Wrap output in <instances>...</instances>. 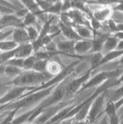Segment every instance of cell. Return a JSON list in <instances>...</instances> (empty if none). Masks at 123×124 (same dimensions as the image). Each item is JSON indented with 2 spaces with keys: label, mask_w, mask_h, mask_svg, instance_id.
<instances>
[{
  "label": "cell",
  "mask_w": 123,
  "mask_h": 124,
  "mask_svg": "<svg viewBox=\"0 0 123 124\" xmlns=\"http://www.w3.org/2000/svg\"><path fill=\"white\" fill-rule=\"evenodd\" d=\"M113 10H117V11H120L123 13V1L118 3V5L113 8Z\"/></svg>",
  "instance_id": "cell-37"
},
{
  "label": "cell",
  "mask_w": 123,
  "mask_h": 124,
  "mask_svg": "<svg viewBox=\"0 0 123 124\" xmlns=\"http://www.w3.org/2000/svg\"><path fill=\"white\" fill-rule=\"evenodd\" d=\"M13 38L14 41L21 45L23 42L30 41L27 31L24 28H15L13 34Z\"/></svg>",
  "instance_id": "cell-12"
},
{
  "label": "cell",
  "mask_w": 123,
  "mask_h": 124,
  "mask_svg": "<svg viewBox=\"0 0 123 124\" xmlns=\"http://www.w3.org/2000/svg\"><path fill=\"white\" fill-rule=\"evenodd\" d=\"M119 62H120V64L123 66V55L121 56V59H120V61H119Z\"/></svg>",
  "instance_id": "cell-43"
},
{
  "label": "cell",
  "mask_w": 123,
  "mask_h": 124,
  "mask_svg": "<svg viewBox=\"0 0 123 124\" xmlns=\"http://www.w3.org/2000/svg\"><path fill=\"white\" fill-rule=\"evenodd\" d=\"M122 55H123V50H117V49H115V50L108 52L104 55V57L101 59L99 66L105 64V63H107L110 61H113L114 59H117L118 57H121Z\"/></svg>",
  "instance_id": "cell-19"
},
{
  "label": "cell",
  "mask_w": 123,
  "mask_h": 124,
  "mask_svg": "<svg viewBox=\"0 0 123 124\" xmlns=\"http://www.w3.org/2000/svg\"><path fill=\"white\" fill-rule=\"evenodd\" d=\"M116 31H123V23H116Z\"/></svg>",
  "instance_id": "cell-38"
},
{
  "label": "cell",
  "mask_w": 123,
  "mask_h": 124,
  "mask_svg": "<svg viewBox=\"0 0 123 124\" xmlns=\"http://www.w3.org/2000/svg\"><path fill=\"white\" fill-rule=\"evenodd\" d=\"M33 50H34V47H33L32 43L20 45L18 46V48H17L15 58L26 59L27 57H29V56H30Z\"/></svg>",
  "instance_id": "cell-11"
},
{
  "label": "cell",
  "mask_w": 123,
  "mask_h": 124,
  "mask_svg": "<svg viewBox=\"0 0 123 124\" xmlns=\"http://www.w3.org/2000/svg\"><path fill=\"white\" fill-rule=\"evenodd\" d=\"M105 96H106V91L100 94L94 100L92 105H91L90 109L89 111L88 116H87L86 119L90 124L93 123L95 121L98 116L101 114L103 110L105 109V105H106L104 104Z\"/></svg>",
  "instance_id": "cell-4"
},
{
  "label": "cell",
  "mask_w": 123,
  "mask_h": 124,
  "mask_svg": "<svg viewBox=\"0 0 123 124\" xmlns=\"http://www.w3.org/2000/svg\"><path fill=\"white\" fill-rule=\"evenodd\" d=\"M108 37V34H98L97 37L94 38L92 41V50L94 52H101L103 49L104 42Z\"/></svg>",
  "instance_id": "cell-14"
},
{
  "label": "cell",
  "mask_w": 123,
  "mask_h": 124,
  "mask_svg": "<svg viewBox=\"0 0 123 124\" xmlns=\"http://www.w3.org/2000/svg\"><path fill=\"white\" fill-rule=\"evenodd\" d=\"M23 62L24 59H20V58H13L12 59L9 60L8 62H6V65H11L16 67H19L20 69H23Z\"/></svg>",
  "instance_id": "cell-29"
},
{
  "label": "cell",
  "mask_w": 123,
  "mask_h": 124,
  "mask_svg": "<svg viewBox=\"0 0 123 124\" xmlns=\"http://www.w3.org/2000/svg\"><path fill=\"white\" fill-rule=\"evenodd\" d=\"M15 27L16 28H23L25 27L23 21L15 15H2L1 17V28L6 27Z\"/></svg>",
  "instance_id": "cell-7"
},
{
  "label": "cell",
  "mask_w": 123,
  "mask_h": 124,
  "mask_svg": "<svg viewBox=\"0 0 123 124\" xmlns=\"http://www.w3.org/2000/svg\"><path fill=\"white\" fill-rule=\"evenodd\" d=\"M27 31L28 34V36H29L30 41L32 42H34L38 38H39V34L40 33H38V31H37L36 28H34L33 26H29L27 27Z\"/></svg>",
  "instance_id": "cell-25"
},
{
  "label": "cell",
  "mask_w": 123,
  "mask_h": 124,
  "mask_svg": "<svg viewBox=\"0 0 123 124\" xmlns=\"http://www.w3.org/2000/svg\"><path fill=\"white\" fill-rule=\"evenodd\" d=\"M123 73L122 70H106L101 73H97L95 76H94L92 78L90 79L87 82L83 85L81 90L80 91H84L88 88L94 87L97 85L101 84L104 81H107L110 79L115 78L117 77H120Z\"/></svg>",
  "instance_id": "cell-3"
},
{
  "label": "cell",
  "mask_w": 123,
  "mask_h": 124,
  "mask_svg": "<svg viewBox=\"0 0 123 124\" xmlns=\"http://www.w3.org/2000/svg\"><path fill=\"white\" fill-rule=\"evenodd\" d=\"M73 124H90L87 119L82 120V121H75V123Z\"/></svg>",
  "instance_id": "cell-41"
},
{
  "label": "cell",
  "mask_w": 123,
  "mask_h": 124,
  "mask_svg": "<svg viewBox=\"0 0 123 124\" xmlns=\"http://www.w3.org/2000/svg\"><path fill=\"white\" fill-rule=\"evenodd\" d=\"M47 72L51 75H58L60 73L61 71V66L56 62H48V67H47Z\"/></svg>",
  "instance_id": "cell-23"
},
{
  "label": "cell",
  "mask_w": 123,
  "mask_h": 124,
  "mask_svg": "<svg viewBox=\"0 0 123 124\" xmlns=\"http://www.w3.org/2000/svg\"><path fill=\"white\" fill-rule=\"evenodd\" d=\"M23 70L19 67H16L11 65H6L4 68L2 66V73H4V75L9 77L16 78L22 73Z\"/></svg>",
  "instance_id": "cell-16"
},
{
  "label": "cell",
  "mask_w": 123,
  "mask_h": 124,
  "mask_svg": "<svg viewBox=\"0 0 123 124\" xmlns=\"http://www.w3.org/2000/svg\"><path fill=\"white\" fill-rule=\"evenodd\" d=\"M118 80H119V82H120V83H123V73L122 74L120 77H119Z\"/></svg>",
  "instance_id": "cell-42"
},
{
  "label": "cell",
  "mask_w": 123,
  "mask_h": 124,
  "mask_svg": "<svg viewBox=\"0 0 123 124\" xmlns=\"http://www.w3.org/2000/svg\"><path fill=\"white\" fill-rule=\"evenodd\" d=\"M108 119H109V123L110 124H119V122H120V119L118 118L117 112L114 113V114L108 116Z\"/></svg>",
  "instance_id": "cell-32"
},
{
  "label": "cell",
  "mask_w": 123,
  "mask_h": 124,
  "mask_svg": "<svg viewBox=\"0 0 123 124\" xmlns=\"http://www.w3.org/2000/svg\"><path fill=\"white\" fill-rule=\"evenodd\" d=\"M60 31L69 40L77 41L82 39V38L77 34L72 25H67V24L63 23L62 22H60Z\"/></svg>",
  "instance_id": "cell-9"
},
{
  "label": "cell",
  "mask_w": 123,
  "mask_h": 124,
  "mask_svg": "<svg viewBox=\"0 0 123 124\" xmlns=\"http://www.w3.org/2000/svg\"><path fill=\"white\" fill-rule=\"evenodd\" d=\"M72 27L82 38H91L92 32L86 25H80V24H72Z\"/></svg>",
  "instance_id": "cell-18"
},
{
  "label": "cell",
  "mask_w": 123,
  "mask_h": 124,
  "mask_svg": "<svg viewBox=\"0 0 123 124\" xmlns=\"http://www.w3.org/2000/svg\"><path fill=\"white\" fill-rule=\"evenodd\" d=\"M51 74L46 73H40L34 70H25L23 71L20 76L14 78L12 81L6 83V85L12 86H22V87H32L33 85L44 84L52 77Z\"/></svg>",
  "instance_id": "cell-2"
},
{
  "label": "cell",
  "mask_w": 123,
  "mask_h": 124,
  "mask_svg": "<svg viewBox=\"0 0 123 124\" xmlns=\"http://www.w3.org/2000/svg\"><path fill=\"white\" fill-rule=\"evenodd\" d=\"M119 124H123V115L122 116V117L120 119V122H119Z\"/></svg>",
  "instance_id": "cell-44"
},
{
  "label": "cell",
  "mask_w": 123,
  "mask_h": 124,
  "mask_svg": "<svg viewBox=\"0 0 123 124\" xmlns=\"http://www.w3.org/2000/svg\"><path fill=\"white\" fill-rule=\"evenodd\" d=\"M35 87H22V86H14L7 93L1 98V105H5L13 102L19 99L26 91H30Z\"/></svg>",
  "instance_id": "cell-5"
},
{
  "label": "cell",
  "mask_w": 123,
  "mask_h": 124,
  "mask_svg": "<svg viewBox=\"0 0 123 124\" xmlns=\"http://www.w3.org/2000/svg\"><path fill=\"white\" fill-rule=\"evenodd\" d=\"M13 31H14V30H9V31H5V32L2 31L1 32V41H3L4 39H6L9 35H10L11 34H13Z\"/></svg>",
  "instance_id": "cell-35"
},
{
  "label": "cell",
  "mask_w": 123,
  "mask_h": 124,
  "mask_svg": "<svg viewBox=\"0 0 123 124\" xmlns=\"http://www.w3.org/2000/svg\"><path fill=\"white\" fill-rule=\"evenodd\" d=\"M115 37L118 39L123 40V31H119V32H117L115 34Z\"/></svg>",
  "instance_id": "cell-40"
},
{
  "label": "cell",
  "mask_w": 123,
  "mask_h": 124,
  "mask_svg": "<svg viewBox=\"0 0 123 124\" xmlns=\"http://www.w3.org/2000/svg\"><path fill=\"white\" fill-rule=\"evenodd\" d=\"M35 110H36V108L34 109H31V110L23 113L22 115H20L19 116H17L16 118H14L13 121L12 122L11 124H23L26 121L28 122V120H29V119L31 117V116L34 114Z\"/></svg>",
  "instance_id": "cell-20"
},
{
  "label": "cell",
  "mask_w": 123,
  "mask_h": 124,
  "mask_svg": "<svg viewBox=\"0 0 123 124\" xmlns=\"http://www.w3.org/2000/svg\"><path fill=\"white\" fill-rule=\"evenodd\" d=\"M75 44L76 41L72 40H67V41H59L56 45L57 49L61 52H65V53H72L75 52Z\"/></svg>",
  "instance_id": "cell-13"
},
{
  "label": "cell",
  "mask_w": 123,
  "mask_h": 124,
  "mask_svg": "<svg viewBox=\"0 0 123 124\" xmlns=\"http://www.w3.org/2000/svg\"><path fill=\"white\" fill-rule=\"evenodd\" d=\"M38 60L36 55H30L29 57L24 59L23 62V70H31L33 69L34 64Z\"/></svg>",
  "instance_id": "cell-24"
},
{
  "label": "cell",
  "mask_w": 123,
  "mask_h": 124,
  "mask_svg": "<svg viewBox=\"0 0 123 124\" xmlns=\"http://www.w3.org/2000/svg\"><path fill=\"white\" fill-rule=\"evenodd\" d=\"M48 61V59H38L33 67V70L40 73H46Z\"/></svg>",
  "instance_id": "cell-22"
},
{
  "label": "cell",
  "mask_w": 123,
  "mask_h": 124,
  "mask_svg": "<svg viewBox=\"0 0 123 124\" xmlns=\"http://www.w3.org/2000/svg\"><path fill=\"white\" fill-rule=\"evenodd\" d=\"M116 49H117V50H123V40L119 41Z\"/></svg>",
  "instance_id": "cell-39"
},
{
  "label": "cell",
  "mask_w": 123,
  "mask_h": 124,
  "mask_svg": "<svg viewBox=\"0 0 123 124\" xmlns=\"http://www.w3.org/2000/svg\"><path fill=\"white\" fill-rule=\"evenodd\" d=\"M62 9V4L61 2H57L54 5H51L48 9H46L44 13H59Z\"/></svg>",
  "instance_id": "cell-30"
},
{
  "label": "cell",
  "mask_w": 123,
  "mask_h": 124,
  "mask_svg": "<svg viewBox=\"0 0 123 124\" xmlns=\"http://www.w3.org/2000/svg\"><path fill=\"white\" fill-rule=\"evenodd\" d=\"M93 42L90 40L81 39L76 41L75 44V52L78 55H83L92 49Z\"/></svg>",
  "instance_id": "cell-10"
},
{
  "label": "cell",
  "mask_w": 123,
  "mask_h": 124,
  "mask_svg": "<svg viewBox=\"0 0 123 124\" xmlns=\"http://www.w3.org/2000/svg\"><path fill=\"white\" fill-rule=\"evenodd\" d=\"M19 44L14 41H2L0 43V49L2 52L14 50L18 48Z\"/></svg>",
  "instance_id": "cell-21"
},
{
  "label": "cell",
  "mask_w": 123,
  "mask_h": 124,
  "mask_svg": "<svg viewBox=\"0 0 123 124\" xmlns=\"http://www.w3.org/2000/svg\"><path fill=\"white\" fill-rule=\"evenodd\" d=\"M14 12V9H10L9 7L6 6H1V13H2V16L4 14V15H9V14H12Z\"/></svg>",
  "instance_id": "cell-33"
},
{
  "label": "cell",
  "mask_w": 123,
  "mask_h": 124,
  "mask_svg": "<svg viewBox=\"0 0 123 124\" xmlns=\"http://www.w3.org/2000/svg\"><path fill=\"white\" fill-rule=\"evenodd\" d=\"M55 86L56 85L46 88V89H43L36 92H34V93L31 94H23L16 101L5 105H1V111L2 112L3 110L10 111L13 110V109H18V110H20V108H28L30 107V106H33L36 103H37L38 101L42 100V99L49 96L51 94V91H53Z\"/></svg>",
  "instance_id": "cell-1"
},
{
  "label": "cell",
  "mask_w": 123,
  "mask_h": 124,
  "mask_svg": "<svg viewBox=\"0 0 123 124\" xmlns=\"http://www.w3.org/2000/svg\"><path fill=\"white\" fill-rule=\"evenodd\" d=\"M118 38L116 37H108L106 41H105L104 44V47L102 49V52H104V55L107 54V53L110 52L113 50H115L117 48V45L118 44Z\"/></svg>",
  "instance_id": "cell-17"
},
{
  "label": "cell",
  "mask_w": 123,
  "mask_h": 124,
  "mask_svg": "<svg viewBox=\"0 0 123 124\" xmlns=\"http://www.w3.org/2000/svg\"><path fill=\"white\" fill-rule=\"evenodd\" d=\"M23 23L25 27H29V26H32L33 24L36 23V16H35V14L29 12L27 13V14L23 17Z\"/></svg>",
  "instance_id": "cell-26"
},
{
  "label": "cell",
  "mask_w": 123,
  "mask_h": 124,
  "mask_svg": "<svg viewBox=\"0 0 123 124\" xmlns=\"http://www.w3.org/2000/svg\"><path fill=\"white\" fill-rule=\"evenodd\" d=\"M66 15L71 20L72 24H80V25H87V20L84 17L83 13L80 9H71L66 13Z\"/></svg>",
  "instance_id": "cell-8"
},
{
  "label": "cell",
  "mask_w": 123,
  "mask_h": 124,
  "mask_svg": "<svg viewBox=\"0 0 123 124\" xmlns=\"http://www.w3.org/2000/svg\"><path fill=\"white\" fill-rule=\"evenodd\" d=\"M104 55L101 54V52H94V55L92 57L91 60V70H93L95 67L99 66V64L101 61V59H103Z\"/></svg>",
  "instance_id": "cell-27"
},
{
  "label": "cell",
  "mask_w": 123,
  "mask_h": 124,
  "mask_svg": "<svg viewBox=\"0 0 123 124\" xmlns=\"http://www.w3.org/2000/svg\"><path fill=\"white\" fill-rule=\"evenodd\" d=\"M112 13V9L109 7H104L102 9L95 10L93 13V17H94L98 21H103L108 19Z\"/></svg>",
  "instance_id": "cell-15"
},
{
  "label": "cell",
  "mask_w": 123,
  "mask_h": 124,
  "mask_svg": "<svg viewBox=\"0 0 123 124\" xmlns=\"http://www.w3.org/2000/svg\"><path fill=\"white\" fill-rule=\"evenodd\" d=\"M97 124H110L109 123V119H108V116L105 114L104 116H102V118L100 119V121L98 122Z\"/></svg>",
  "instance_id": "cell-36"
},
{
  "label": "cell",
  "mask_w": 123,
  "mask_h": 124,
  "mask_svg": "<svg viewBox=\"0 0 123 124\" xmlns=\"http://www.w3.org/2000/svg\"><path fill=\"white\" fill-rule=\"evenodd\" d=\"M122 98H123V86L113 91V93L111 94V100L114 102H116L118 100H120Z\"/></svg>",
  "instance_id": "cell-31"
},
{
  "label": "cell",
  "mask_w": 123,
  "mask_h": 124,
  "mask_svg": "<svg viewBox=\"0 0 123 124\" xmlns=\"http://www.w3.org/2000/svg\"><path fill=\"white\" fill-rule=\"evenodd\" d=\"M91 70H92L90 69L89 70H87L85 73L83 74L80 77L73 79L72 80H71L70 82H69L67 84L66 90H67L68 94H75V93H76V92H78L81 90V88L83 87V85L89 80Z\"/></svg>",
  "instance_id": "cell-6"
},
{
  "label": "cell",
  "mask_w": 123,
  "mask_h": 124,
  "mask_svg": "<svg viewBox=\"0 0 123 124\" xmlns=\"http://www.w3.org/2000/svg\"><path fill=\"white\" fill-rule=\"evenodd\" d=\"M18 109H13V110L9 111V114L7 115L4 119H2L1 124H11L13 121L16 112H18Z\"/></svg>",
  "instance_id": "cell-28"
},
{
  "label": "cell",
  "mask_w": 123,
  "mask_h": 124,
  "mask_svg": "<svg viewBox=\"0 0 123 124\" xmlns=\"http://www.w3.org/2000/svg\"><path fill=\"white\" fill-rule=\"evenodd\" d=\"M91 27H92L94 30H97L101 27V24L100 23V21H98L94 17H93L91 19Z\"/></svg>",
  "instance_id": "cell-34"
},
{
  "label": "cell",
  "mask_w": 123,
  "mask_h": 124,
  "mask_svg": "<svg viewBox=\"0 0 123 124\" xmlns=\"http://www.w3.org/2000/svg\"><path fill=\"white\" fill-rule=\"evenodd\" d=\"M30 124H37V123H30Z\"/></svg>",
  "instance_id": "cell-45"
}]
</instances>
